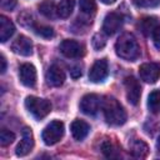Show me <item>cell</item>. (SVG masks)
<instances>
[{"mask_svg": "<svg viewBox=\"0 0 160 160\" xmlns=\"http://www.w3.org/2000/svg\"><path fill=\"white\" fill-rule=\"evenodd\" d=\"M15 140V134L8 129H1L0 131V144L1 146H8Z\"/></svg>", "mask_w": 160, "mask_h": 160, "instance_id": "7402d4cb", "label": "cell"}, {"mask_svg": "<svg viewBox=\"0 0 160 160\" xmlns=\"http://www.w3.org/2000/svg\"><path fill=\"white\" fill-rule=\"evenodd\" d=\"M151 39H152V42L155 45V48L160 49V24L154 29V31L151 32Z\"/></svg>", "mask_w": 160, "mask_h": 160, "instance_id": "83f0119b", "label": "cell"}, {"mask_svg": "<svg viewBox=\"0 0 160 160\" xmlns=\"http://www.w3.org/2000/svg\"><path fill=\"white\" fill-rule=\"evenodd\" d=\"M45 80H46V84L50 86H54V88L61 86L65 81V72L60 66L51 65L45 74Z\"/></svg>", "mask_w": 160, "mask_h": 160, "instance_id": "7c38bea8", "label": "cell"}, {"mask_svg": "<svg viewBox=\"0 0 160 160\" xmlns=\"http://www.w3.org/2000/svg\"><path fill=\"white\" fill-rule=\"evenodd\" d=\"M34 146V136L31 132V129L24 128L22 130V138L20 142L16 146V155L18 156H25L28 155Z\"/></svg>", "mask_w": 160, "mask_h": 160, "instance_id": "5bb4252c", "label": "cell"}, {"mask_svg": "<svg viewBox=\"0 0 160 160\" xmlns=\"http://www.w3.org/2000/svg\"><path fill=\"white\" fill-rule=\"evenodd\" d=\"M14 32H15V26L12 21L9 20L6 16L1 15L0 16V41L5 42L12 36Z\"/></svg>", "mask_w": 160, "mask_h": 160, "instance_id": "2e32d148", "label": "cell"}, {"mask_svg": "<svg viewBox=\"0 0 160 160\" xmlns=\"http://www.w3.org/2000/svg\"><path fill=\"white\" fill-rule=\"evenodd\" d=\"M62 135H64V124L59 120H54L45 126L41 138L46 145H54L58 141H60Z\"/></svg>", "mask_w": 160, "mask_h": 160, "instance_id": "277c9868", "label": "cell"}, {"mask_svg": "<svg viewBox=\"0 0 160 160\" xmlns=\"http://www.w3.org/2000/svg\"><path fill=\"white\" fill-rule=\"evenodd\" d=\"M108 74H109V65L106 59H99L90 68L89 79L92 82H100L106 79Z\"/></svg>", "mask_w": 160, "mask_h": 160, "instance_id": "ba28073f", "label": "cell"}, {"mask_svg": "<svg viewBox=\"0 0 160 160\" xmlns=\"http://www.w3.org/2000/svg\"><path fill=\"white\" fill-rule=\"evenodd\" d=\"M34 30H35V32H36L38 35H40V36H42V38H46V39L54 36V30H52V28L46 26V25H36V26H34Z\"/></svg>", "mask_w": 160, "mask_h": 160, "instance_id": "cb8c5ba5", "label": "cell"}, {"mask_svg": "<svg viewBox=\"0 0 160 160\" xmlns=\"http://www.w3.org/2000/svg\"><path fill=\"white\" fill-rule=\"evenodd\" d=\"M0 62H1V68H0V70H1V74H4L5 70H6V59H5L4 55H1V58H0Z\"/></svg>", "mask_w": 160, "mask_h": 160, "instance_id": "4dcf8cb0", "label": "cell"}, {"mask_svg": "<svg viewBox=\"0 0 160 160\" xmlns=\"http://www.w3.org/2000/svg\"><path fill=\"white\" fill-rule=\"evenodd\" d=\"M39 11L48 19H54L56 15H58V11H56V8L52 2L50 1H44L40 6H39Z\"/></svg>", "mask_w": 160, "mask_h": 160, "instance_id": "44dd1931", "label": "cell"}, {"mask_svg": "<svg viewBox=\"0 0 160 160\" xmlns=\"http://www.w3.org/2000/svg\"><path fill=\"white\" fill-rule=\"evenodd\" d=\"M81 74H82V71H81V68H80V66H74V68H71V70H70V75H71L72 79L80 78Z\"/></svg>", "mask_w": 160, "mask_h": 160, "instance_id": "f546056e", "label": "cell"}, {"mask_svg": "<svg viewBox=\"0 0 160 160\" xmlns=\"http://www.w3.org/2000/svg\"><path fill=\"white\" fill-rule=\"evenodd\" d=\"M92 48L95 50H101L105 45H106V39L102 34H95L92 36Z\"/></svg>", "mask_w": 160, "mask_h": 160, "instance_id": "484cf974", "label": "cell"}, {"mask_svg": "<svg viewBox=\"0 0 160 160\" xmlns=\"http://www.w3.org/2000/svg\"><path fill=\"white\" fill-rule=\"evenodd\" d=\"M159 25V21L154 16H148V18H144L140 20L139 22V28L141 30V32L145 35V36H150L151 32L154 31V29Z\"/></svg>", "mask_w": 160, "mask_h": 160, "instance_id": "ac0fdd59", "label": "cell"}, {"mask_svg": "<svg viewBox=\"0 0 160 160\" xmlns=\"http://www.w3.org/2000/svg\"><path fill=\"white\" fill-rule=\"evenodd\" d=\"M25 108L38 120L44 119L51 111L50 101L46 99L36 98V96H28L25 99Z\"/></svg>", "mask_w": 160, "mask_h": 160, "instance_id": "3957f363", "label": "cell"}, {"mask_svg": "<svg viewBox=\"0 0 160 160\" xmlns=\"http://www.w3.org/2000/svg\"><path fill=\"white\" fill-rule=\"evenodd\" d=\"M70 129H71V134H72L74 139L80 141V140H84L88 136V134L90 131V125L84 120L76 119L71 122Z\"/></svg>", "mask_w": 160, "mask_h": 160, "instance_id": "9a60e30c", "label": "cell"}, {"mask_svg": "<svg viewBox=\"0 0 160 160\" xmlns=\"http://www.w3.org/2000/svg\"><path fill=\"white\" fill-rule=\"evenodd\" d=\"M115 51L118 56H120L124 60L134 61L140 55V46L135 39V36L130 32H125L120 35L115 44Z\"/></svg>", "mask_w": 160, "mask_h": 160, "instance_id": "6da1fadb", "label": "cell"}, {"mask_svg": "<svg viewBox=\"0 0 160 160\" xmlns=\"http://www.w3.org/2000/svg\"><path fill=\"white\" fill-rule=\"evenodd\" d=\"M101 104L102 102H101L100 98L96 94H88V95H85L81 99V101H80V109L86 115H95L99 111Z\"/></svg>", "mask_w": 160, "mask_h": 160, "instance_id": "9c48e42d", "label": "cell"}, {"mask_svg": "<svg viewBox=\"0 0 160 160\" xmlns=\"http://www.w3.org/2000/svg\"><path fill=\"white\" fill-rule=\"evenodd\" d=\"M59 49H60V52L69 59H76L84 55V46L75 40H70V39L62 40L60 42Z\"/></svg>", "mask_w": 160, "mask_h": 160, "instance_id": "5b68a950", "label": "cell"}, {"mask_svg": "<svg viewBox=\"0 0 160 160\" xmlns=\"http://www.w3.org/2000/svg\"><path fill=\"white\" fill-rule=\"evenodd\" d=\"M19 78L22 85L26 88H34L36 84V70L31 64H21L19 68Z\"/></svg>", "mask_w": 160, "mask_h": 160, "instance_id": "8fae6325", "label": "cell"}, {"mask_svg": "<svg viewBox=\"0 0 160 160\" xmlns=\"http://www.w3.org/2000/svg\"><path fill=\"white\" fill-rule=\"evenodd\" d=\"M156 149L160 151V135H159V138H158V140H156Z\"/></svg>", "mask_w": 160, "mask_h": 160, "instance_id": "d6a6232c", "label": "cell"}, {"mask_svg": "<svg viewBox=\"0 0 160 160\" xmlns=\"http://www.w3.org/2000/svg\"><path fill=\"white\" fill-rule=\"evenodd\" d=\"M16 5V0H1V8L5 10H12Z\"/></svg>", "mask_w": 160, "mask_h": 160, "instance_id": "f1b7e54d", "label": "cell"}, {"mask_svg": "<svg viewBox=\"0 0 160 160\" xmlns=\"http://www.w3.org/2000/svg\"><path fill=\"white\" fill-rule=\"evenodd\" d=\"M141 80L149 84H154L160 78V64L159 62H145L139 68Z\"/></svg>", "mask_w": 160, "mask_h": 160, "instance_id": "52a82bcc", "label": "cell"}, {"mask_svg": "<svg viewBox=\"0 0 160 160\" xmlns=\"http://www.w3.org/2000/svg\"><path fill=\"white\" fill-rule=\"evenodd\" d=\"M102 4H106V5H110V4H114L116 0H100Z\"/></svg>", "mask_w": 160, "mask_h": 160, "instance_id": "1f68e13d", "label": "cell"}, {"mask_svg": "<svg viewBox=\"0 0 160 160\" xmlns=\"http://www.w3.org/2000/svg\"><path fill=\"white\" fill-rule=\"evenodd\" d=\"M148 106L152 114H158L160 111V90H154L150 92L148 98Z\"/></svg>", "mask_w": 160, "mask_h": 160, "instance_id": "ffe728a7", "label": "cell"}, {"mask_svg": "<svg viewBox=\"0 0 160 160\" xmlns=\"http://www.w3.org/2000/svg\"><path fill=\"white\" fill-rule=\"evenodd\" d=\"M138 8H155L160 4V0H132Z\"/></svg>", "mask_w": 160, "mask_h": 160, "instance_id": "4316f807", "label": "cell"}, {"mask_svg": "<svg viewBox=\"0 0 160 160\" xmlns=\"http://www.w3.org/2000/svg\"><path fill=\"white\" fill-rule=\"evenodd\" d=\"M125 90H126V99L131 105H138L140 96H141V86L140 82L134 76H128L124 80Z\"/></svg>", "mask_w": 160, "mask_h": 160, "instance_id": "8992f818", "label": "cell"}, {"mask_svg": "<svg viewBox=\"0 0 160 160\" xmlns=\"http://www.w3.org/2000/svg\"><path fill=\"white\" fill-rule=\"evenodd\" d=\"M101 151L106 158H116L118 156V154H116L118 150L110 141H104L101 144Z\"/></svg>", "mask_w": 160, "mask_h": 160, "instance_id": "d4e9b609", "label": "cell"}, {"mask_svg": "<svg viewBox=\"0 0 160 160\" xmlns=\"http://www.w3.org/2000/svg\"><path fill=\"white\" fill-rule=\"evenodd\" d=\"M101 106H102L104 116L108 124L112 126H120L126 121V112L116 99L105 98Z\"/></svg>", "mask_w": 160, "mask_h": 160, "instance_id": "7a4b0ae2", "label": "cell"}, {"mask_svg": "<svg viewBox=\"0 0 160 160\" xmlns=\"http://www.w3.org/2000/svg\"><path fill=\"white\" fill-rule=\"evenodd\" d=\"M122 16L118 12H109L102 22V31L106 35H114L122 26Z\"/></svg>", "mask_w": 160, "mask_h": 160, "instance_id": "30bf717a", "label": "cell"}, {"mask_svg": "<svg viewBox=\"0 0 160 160\" xmlns=\"http://www.w3.org/2000/svg\"><path fill=\"white\" fill-rule=\"evenodd\" d=\"M80 10L86 15H92L96 10V4L94 0H80Z\"/></svg>", "mask_w": 160, "mask_h": 160, "instance_id": "603a6c76", "label": "cell"}, {"mask_svg": "<svg viewBox=\"0 0 160 160\" xmlns=\"http://www.w3.org/2000/svg\"><path fill=\"white\" fill-rule=\"evenodd\" d=\"M130 152L134 158L144 159V158H146V155L149 152V146L146 145L145 141H142L140 139H135L130 144Z\"/></svg>", "mask_w": 160, "mask_h": 160, "instance_id": "e0dca14e", "label": "cell"}, {"mask_svg": "<svg viewBox=\"0 0 160 160\" xmlns=\"http://www.w3.org/2000/svg\"><path fill=\"white\" fill-rule=\"evenodd\" d=\"M11 50L18 55L30 56L32 54V42L30 41L29 38H26L24 35H20L11 44Z\"/></svg>", "mask_w": 160, "mask_h": 160, "instance_id": "4fadbf2b", "label": "cell"}, {"mask_svg": "<svg viewBox=\"0 0 160 160\" xmlns=\"http://www.w3.org/2000/svg\"><path fill=\"white\" fill-rule=\"evenodd\" d=\"M75 8V0H61L58 6H56V11H58V16L66 19L69 18Z\"/></svg>", "mask_w": 160, "mask_h": 160, "instance_id": "d6986e66", "label": "cell"}]
</instances>
